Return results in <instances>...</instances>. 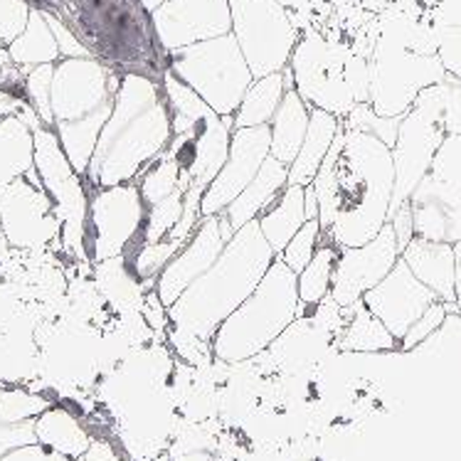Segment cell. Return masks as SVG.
Segmentation results:
<instances>
[{
    "label": "cell",
    "mask_w": 461,
    "mask_h": 461,
    "mask_svg": "<svg viewBox=\"0 0 461 461\" xmlns=\"http://www.w3.org/2000/svg\"><path fill=\"white\" fill-rule=\"evenodd\" d=\"M339 247L323 235V242L311 257L306 269L299 274V299H302V316L316 309L330 294V279H333V267H336Z\"/></svg>",
    "instance_id": "obj_30"
},
{
    "label": "cell",
    "mask_w": 461,
    "mask_h": 461,
    "mask_svg": "<svg viewBox=\"0 0 461 461\" xmlns=\"http://www.w3.org/2000/svg\"><path fill=\"white\" fill-rule=\"evenodd\" d=\"M173 119L160 77L123 72L113 112L104 123L86 168L89 190L136 183L153 160L168 151Z\"/></svg>",
    "instance_id": "obj_2"
},
{
    "label": "cell",
    "mask_w": 461,
    "mask_h": 461,
    "mask_svg": "<svg viewBox=\"0 0 461 461\" xmlns=\"http://www.w3.org/2000/svg\"><path fill=\"white\" fill-rule=\"evenodd\" d=\"M390 225L395 230V237H397V245L400 249H405L410 245V240L414 237V217H412V205L405 203V205H400L390 215Z\"/></svg>",
    "instance_id": "obj_44"
},
{
    "label": "cell",
    "mask_w": 461,
    "mask_h": 461,
    "mask_svg": "<svg viewBox=\"0 0 461 461\" xmlns=\"http://www.w3.org/2000/svg\"><path fill=\"white\" fill-rule=\"evenodd\" d=\"M42 13H45L50 28H52V32H55L57 45H59V52H62V57H92V50L86 48V45H82V40L77 38L75 32L67 28L62 20L55 18V15H52V13H48V10H42Z\"/></svg>",
    "instance_id": "obj_43"
},
{
    "label": "cell",
    "mask_w": 461,
    "mask_h": 461,
    "mask_svg": "<svg viewBox=\"0 0 461 461\" xmlns=\"http://www.w3.org/2000/svg\"><path fill=\"white\" fill-rule=\"evenodd\" d=\"M323 242V227H321L319 220H309L306 225L292 237V242L284 247V252L279 255L292 272L302 274L306 269V264L311 262V257L316 255V249Z\"/></svg>",
    "instance_id": "obj_37"
},
{
    "label": "cell",
    "mask_w": 461,
    "mask_h": 461,
    "mask_svg": "<svg viewBox=\"0 0 461 461\" xmlns=\"http://www.w3.org/2000/svg\"><path fill=\"white\" fill-rule=\"evenodd\" d=\"M166 69L185 82L220 116H232L255 82L232 32L173 50Z\"/></svg>",
    "instance_id": "obj_7"
},
{
    "label": "cell",
    "mask_w": 461,
    "mask_h": 461,
    "mask_svg": "<svg viewBox=\"0 0 461 461\" xmlns=\"http://www.w3.org/2000/svg\"><path fill=\"white\" fill-rule=\"evenodd\" d=\"M122 75L96 57H62L52 77V129L72 168L85 178L104 123L113 112Z\"/></svg>",
    "instance_id": "obj_4"
},
{
    "label": "cell",
    "mask_w": 461,
    "mask_h": 461,
    "mask_svg": "<svg viewBox=\"0 0 461 461\" xmlns=\"http://www.w3.org/2000/svg\"><path fill=\"white\" fill-rule=\"evenodd\" d=\"M232 35L255 79L284 72L296 45L299 30L276 0H230Z\"/></svg>",
    "instance_id": "obj_9"
},
{
    "label": "cell",
    "mask_w": 461,
    "mask_h": 461,
    "mask_svg": "<svg viewBox=\"0 0 461 461\" xmlns=\"http://www.w3.org/2000/svg\"><path fill=\"white\" fill-rule=\"evenodd\" d=\"M0 48H3V45H0Z\"/></svg>",
    "instance_id": "obj_47"
},
{
    "label": "cell",
    "mask_w": 461,
    "mask_h": 461,
    "mask_svg": "<svg viewBox=\"0 0 461 461\" xmlns=\"http://www.w3.org/2000/svg\"><path fill=\"white\" fill-rule=\"evenodd\" d=\"M25 79H28V69L10 57L8 48H0V89L25 99Z\"/></svg>",
    "instance_id": "obj_42"
},
{
    "label": "cell",
    "mask_w": 461,
    "mask_h": 461,
    "mask_svg": "<svg viewBox=\"0 0 461 461\" xmlns=\"http://www.w3.org/2000/svg\"><path fill=\"white\" fill-rule=\"evenodd\" d=\"M272 151V133L269 126H252V129H235L230 156L225 166L217 173V178L210 183V188L203 195V217L222 215L227 205L255 180L264 160Z\"/></svg>",
    "instance_id": "obj_17"
},
{
    "label": "cell",
    "mask_w": 461,
    "mask_h": 461,
    "mask_svg": "<svg viewBox=\"0 0 461 461\" xmlns=\"http://www.w3.org/2000/svg\"><path fill=\"white\" fill-rule=\"evenodd\" d=\"M286 185H289V166H284L282 160H276L269 153V158L264 160V166L259 168L255 180L227 205L222 215L227 217L230 227L237 232L247 222L259 220L274 205V200L282 195V190Z\"/></svg>",
    "instance_id": "obj_21"
},
{
    "label": "cell",
    "mask_w": 461,
    "mask_h": 461,
    "mask_svg": "<svg viewBox=\"0 0 461 461\" xmlns=\"http://www.w3.org/2000/svg\"><path fill=\"white\" fill-rule=\"evenodd\" d=\"M35 170L42 188L55 203L57 217L62 222V249L67 255L92 267L86 255V212H89V188L85 178L72 168L62 143L48 123L35 129Z\"/></svg>",
    "instance_id": "obj_8"
},
{
    "label": "cell",
    "mask_w": 461,
    "mask_h": 461,
    "mask_svg": "<svg viewBox=\"0 0 461 461\" xmlns=\"http://www.w3.org/2000/svg\"><path fill=\"white\" fill-rule=\"evenodd\" d=\"M447 311H449V303H447V302H434L429 309L424 311L420 319L414 321L412 329L407 330L405 339L400 340V348L410 353V350L417 348V346H420L424 339H429L434 330L442 326V321L447 319Z\"/></svg>",
    "instance_id": "obj_40"
},
{
    "label": "cell",
    "mask_w": 461,
    "mask_h": 461,
    "mask_svg": "<svg viewBox=\"0 0 461 461\" xmlns=\"http://www.w3.org/2000/svg\"><path fill=\"white\" fill-rule=\"evenodd\" d=\"M343 129L336 113L326 112V109H316L311 106L309 131L302 143V151L296 153V158L289 166V185H311L316 173H319L321 163L329 156L330 146L336 141V136Z\"/></svg>",
    "instance_id": "obj_22"
},
{
    "label": "cell",
    "mask_w": 461,
    "mask_h": 461,
    "mask_svg": "<svg viewBox=\"0 0 461 461\" xmlns=\"http://www.w3.org/2000/svg\"><path fill=\"white\" fill-rule=\"evenodd\" d=\"M412 356L439 358L461 367V313L456 309L447 311L442 326L434 330L429 339H424L417 348L410 350Z\"/></svg>",
    "instance_id": "obj_31"
},
{
    "label": "cell",
    "mask_w": 461,
    "mask_h": 461,
    "mask_svg": "<svg viewBox=\"0 0 461 461\" xmlns=\"http://www.w3.org/2000/svg\"><path fill=\"white\" fill-rule=\"evenodd\" d=\"M410 205L414 237L461 245V180L442 178L429 170L412 193Z\"/></svg>",
    "instance_id": "obj_19"
},
{
    "label": "cell",
    "mask_w": 461,
    "mask_h": 461,
    "mask_svg": "<svg viewBox=\"0 0 461 461\" xmlns=\"http://www.w3.org/2000/svg\"><path fill=\"white\" fill-rule=\"evenodd\" d=\"M183 207H185V190H176L173 195L158 200L156 205L149 207V212H146V225H143L141 245H153V242L166 240L180 222Z\"/></svg>",
    "instance_id": "obj_34"
},
{
    "label": "cell",
    "mask_w": 461,
    "mask_h": 461,
    "mask_svg": "<svg viewBox=\"0 0 461 461\" xmlns=\"http://www.w3.org/2000/svg\"><path fill=\"white\" fill-rule=\"evenodd\" d=\"M276 259L262 235L259 220L240 227L217 257V262L200 274L168 309V346L183 358H198L212 346V336L232 311L255 292L267 269Z\"/></svg>",
    "instance_id": "obj_1"
},
{
    "label": "cell",
    "mask_w": 461,
    "mask_h": 461,
    "mask_svg": "<svg viewBox=\"0 0 461 461\" xmlns=\"http://www.w3.org/2000/svg\"><path fill=\"white\" fill-rule=\"evenodd\" d=\"M28 0H0V45L8 48L10 42L20 38V32L28 28L30 20Z\"/></svg>",
    "instance_id": "obj_39"
},
{
    "label": "cell",
    "mask_w": 461,
    "mask_h": 461,
    "mask_svg": "<svg viewBox=\"0 0 461 461\" xmlns=\"http://www.w3.org/2000/svg\"><path fill=\"white\" fill-rule=\"evenodd\" d=\"M92 279H95L96 289L104 296V302L109 303L113 311H119V313L141 311L149 289L136 276L126 255L95 264L92 267Z\"/></svg>",
    "instance_id": "obj_23"
},
{
    "label": "cell",
    "mask_w": 461,
    "mask_h": 461,
    "mask_svg": "<svg viewBox=\"0 0 461 461\" xmlns=\"http://www.w3.org/2000/svg\"><path fill=\"white\" fill-rule=\"evenodd\" d=\"M400 255L402 249L390 222L366 245L340 247L330 279V296L340 309H350L363 299V294L385 279Z\"/></svg>",
    "instance_id": "obj_14"
},
{
    "label": "cell",
    "mask_w": 461,
    "mask_h": 461,
    "mask_svg": "<svg viewBox=\"0 0 461 461\" xmlns=\"http://www.w3.org/2000/svg\"><path fill=\"white\" fill-rule=\"evenodd\" d=\"M160 82L168 96L173 119V139L166 156L176 160L180 168L185 207H200L205 190L217 178L230 156V143L235 131L232 116H220L170 69H163Z\"/></svg>",
    "instance_id": "obj_5"
},
{
    "label": "cell",
    "mask_w": 461,
    "mask_h": 461,
    "mask_svg": "<svg viewBox=\"0 0 461 461\" xmlns=\"http://www.w3.org/2000/svg\"><path fill=\"white\" fill-rule=\"evenodd\" d=\"M400 122H402V116H380L370 104L363 102L350 109L348 116L343 119V129L373 133L375 139L393 149L397 141V131H400Z\"/></svg>",
    "instance_id": "obj_35"
},
{
    "label": "cell",
    "mask_w": 461,
    "mask_h": 461,
    "mask_svg": "<svg viewBox=\"0 0 461 461\" xmlns=\"http://www.w3.org/2000/svg\"><path fill=\"white\" fill-rule=\"evenodd\" d=\"M427 96L439 109L447 136H461V79L447 75L442 82L424 86Z\"/></svg>",
    "instance_id": "obj_36"
},
{
    "label": "cell",
    "mask_w": 461,
    "mask_h": 461,
    "mask_svg": "<svg viewBox=\"0 0 461 461\" xmlns=\"http://www.w3.org/2000/svg\"><path fill=\"white\" fill-rule=\"evenodd\" d=\"M141 3H143V8L151 10V13H153V10L158 8V5H160V3H163V0H141Z\"/></svg>",
    "instance_id": "obj_46"
},
{
    "label": "cell",
    "mask_w": 461,
    "mask_h": 461,
    "mask_svg": "<svg viewBox=\"0 0 461 461\" xmlns=\"http://www.w3.org/2000/svg\"><path fill=\"white\" fill-rule=\"evenodd\" d=\"M151 25L166 52L232 32L230 0H163Z\"/></svg>",
    "instance_id": "obj_15"
},
{
    "label": "cell",
    "mask_w": 461,
    "mask_h": 461,
    "mask_svg": "<svg viewBox=\"0 0 461 461\" xmlns=\"http://www.w3.org/2000/svg\"><path fill=\"white\" fill-rule=\"evenodd\" d=\"M0 232L5 245L20 252H42L62 242V222L42 183L23 176L0 188Z\"/></svg>",
    "instance_id": "obj_12"
},
{
    "label": "cell",
    "mask_w": 461,
    "mask_h": 461,
    "mask_svg": "<svg viewBox=\"0 0 461 461\" xmlns=\"http://www.w3.org/2000/svg\"><path fill=\"white\" fill-rule=\"evenodd\" d=\"M444 72L439 57L400 52L383 62L370 65V99L367 104L380 116H405L424 86L442 82Z\"/></svg>",
    "instance_id": "obj_13"
},
{
    "label": "cell",
    "mask_w": 461,
    "mask_h": 461,
    "mask_svg": "<svg viewBox=\"0 0 461 461\" xmlns=\"http://www.w3.org/2000/svg\"><path fill=\"white\" fill-rule=\"evenodd\" d=\"M303 203H306V217L309 220H319V198L311 185H306V195H303Z\"/></svg>",
    "instance_id": "obj_45"
},
{
    "label": "cell",
    "mask_w": 461,
    "mask_h": 461,
    "mask_svg": "<svg viewBox=\"0 0 461 461\" xmlns=\"http://www.w3.org/2000/svg\"><path fill=\"white\" fill-rule=\"evenodd\" d=\"M55 65L32 67L28 72V79H25V99H28L30 106L42 119V123H48V126H52V104H50V95H52Z\"/></svg>",
    "instance_id": "obj_38"
},
{
    "label": "cell",
    "mask_w": 461,
    "mask_h": 461,
    "mask_svg": "<svg viewBox=\"0 0 461 461\" xmlns=\"http://www.w3.org/2000/svg\"><path fill=\"white\" fill-rule=\"evenodd\" d=\"M434 302H442V299L414 276L402 257L397 259L383 282L363 294V303L385 323V329L397 340L405 339L414 321Z\"/></svg>",
    "instance_id": "obj_18"
},
{
    "label": "cell",
    "mask_w": 461,
    "mask_h": 461,
    "mask_svg": "<svg viewBox=\"0 0 461 461\" xmlns=\"http://www.w3.org/2000/svg\"><path fill=\"white\" fill-rule=\"evenodd\" d=\"M35 168V133L23 116L0 119V188Z\"/></svg>",
    "instance_id": "obj_25"
},
{
    "label": "cell",
    "mask_w": 461,
    "mask_h": 461,
    "mask_svg": "<svg viewBox=\"0 0 461 461\" xmlns=\"http://www.w3.org/2000/svg\"><path fill=\"white\" fill-rule=\"evenodd\" d=\"M400 257L442 302L456 303V245L412 237Z\"/></svg>",
    "instance_id": "obj_20"
},
{
    "label": "cell",
    "mask_w": 461,
    "mask_h": 461,
    "mask_svg": "<svg viewBox=\"0 0 461 461\" xmlns=\"http://www.w3.org/2000/svg\"><path fill=\"white\" fill-rule=\"evenodd\" d=\"M447 131L442 126V116L427 92H420L414 99L412 109L402 116L397 141L393 146V160H395V190H393V203H390V215L397 207L405 205L412 198L417 185L422 183L437 151L442 149Z\"/></svg>",
    "instance_id": "obj_11"
},
{
    "label": "cell",
    "mask_w": 461,
    "mask_h": 461,
    "mask_svg": "<svg viewBox=\"0 0 461 461\" xmlns=\"http://www.w3.org/2000/svg\"><path fill=\"white\" fill-rule=\"evenodd\" d=\"M302 316L299 274L276 257L264 279L212 336V356L222 363H242L262 356L294 321Z\"/></svg>",
    "instance_id": "obj_6"
},
{
    "label": "cell",
    "mask_w": 461,
    "mask_h": 461,
    "mask_svg": "<svg viewBox=\"0 0 461 461\" xmlns=\"http://www.w3.org/2000/svg\"><path fill=\"white\" fill-rule=\"evenodd\" d=\"M303 195H306L303 185H286L282 195L274 200V205L259 217L262 235L267 237L276 257L282 255L284 247L292 242V237L309 222Z\"/></svg>",
    "instance_id": "obj_26"
},
{
    "label": "cell",
    "mask_w": 461,
    "mask_h": 461,
    "mask_svg": "<svg viewBox=\"0 0 461 461\" xmlns=\"http://www.w3.org/2000/svg\"><path fill=\"white\" fill-rule=\"evenodd\" d=\"M343 151L336 160V217L329 232L333 245L360 247L390 222L395 190L393 149L373 133L343 129Z\"/></svg>",
    "instance_id": "obj_3"
},
{
    "label": "cell",
    "mask_w": 461,
    "mask_h": 461,
    "mask_svg": "<svg viewBox=\"0 0 461 461\" xmlns=\"http://www.w3.org/2000/svg\"><path fill=\"white\" fill-rule=\"evenodd\" d=\"M149 205L139 183L89 190L86 212V255L92 267L129 255L141 245Z\"/></svg>",
    "instance_id": "obj_10"
},
{
    "label": "cell",
    "mask_w": 461,
    "mask_h": 461,
    "mask_svg": "<svg viewBox=\"0 0 461 461\" xmlns=\"http://www.w3.org/2000/svg\"><path fill=\"white\" fill-rule=\"evenodd\" d=\"M232 235H235V230L230 227L225 215L203 217L193 237L158 274L156 294L160 296V302L168 309L178 302L190 284L217 262V257L222 255V249Z\"/></svg>",
    "instance_id": "obj_16"
},
{
    "label": "cell",
    "mask_w": 461,
    "mask_h": 461,
    "mask_svg": "<svg viewBox=\"0 0 461 461\" xmlns=\"http://www.w3.org/2000/svg\"><path fill=\"white\" fill-rule=\"evenodd\" d=\"M348 321L340 333L339 348L350 353H383V350L400 348V340L385 329V323L367 309L363 299L346 309Z\"/></svg>",
    "instance_id": "obj_27"
},
{
    "label": "cell",
    "mask_w": 461,
    "mask_h": 461,
    "mask_svg": "<svg viewBox=\"0 0 461 461\" xmlns=\"http://www.w3.org/2000/svg\"><path fill=\"white\" fill-rule=\"evenodd\" d=\"M10 57L18 62L20 67L25 69H32V67L40 65H55L62 59V52H59V45H57V38L52 28H50L45 13L38 8H32L28 20V28L20 32V38H15L8 45Z\"/></svg>",
    "instance_id": "obj_28"
},
{
    "label": "cell",
    "mask_w": 461,
    "mask_h": 461,
    "mask_svg": "<svg viewBox=\"0 0 461 461\" xmlns=\"http://www.w3.org/2000/svg\"><path fill=\"white\" fill-rule=\"evenodd\" d=\"M136 183H139L143 200H146L149 207L156 205L158 200L173 195L176 190H185L183 188V178H180V168L176 166V160L166 156V153L153 160Z\"/></svg>",
    "instance_id": "obj_33"
},
{
    "label": "cell",
    "mask_w": 461,
    "mask_h": 461,
    "mask_svg": "<svg viewBox=\"0 0 461 461\" xmlns=\"http://www.w3.org/2000/svg\"><path fill=\"white\" fill-rule=\"evenodd\" d=\"M311 106L303 102V96L296 89H286L279 109L269 122L272 133V156L282 160L284 166H292L296 153L302 151V143L309 131Z\"/></svg>",
    "instance_id": "obj_24"
},
{
    "label": "cell",
    "mask_w": 461,
    "mask_h": 461,
    "mask_svg": "<svg viewBox=\"0 0 461 461\" xmlns=\"http://www.w3.org/2000/svg\"><path fill=\"white\" fill-rule=\"evenodd\" d=\"M40 437L52 444L55 449H65L75 456L85 452L86 442H89V437L79 427L75 414H69L67 410H52L45 414L40 422Z\"/></svg>",
    "instance_id": "obj_32"
},
{
    "label": "cell",
    "mask_w": 461,
    "mask_h": 461,
    "mask_svg": "<svg viewBox=\"0 0 461 461\" xmlns=\"http://www.w3.org/2000/svg\"><path fill=\"white\" fill-rule=\"evenodd\" d=\"M437 57H439L447 75L461 79V25L444 30L439 45H437Z\"/></svg>",
    "instance_id": "obj_41"
},
{
    "label": "cell",
    "mask_w": 461,
    "mask_h": 461,
    "mask_svg": "<svg viewBox=\"0 0 461 461\" xmlns=\"http://www.w3.org/2000/svg\"><path fill=\"white\" fill-rule=\"evenodd\" d=\"M286 92L284 72H274L269 77H259L247 89L245 99L240 104V109L232 113V126L235 129H252V126H269L274 113L279 109V104Z\"/></svg>",
    "instance_id": "obj_29"
}]
</instances>
